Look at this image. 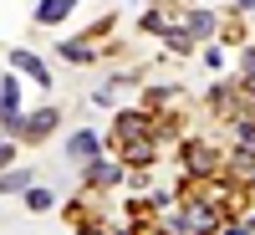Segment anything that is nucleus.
<instances>
[{"label": "nucleus", "mask_w": 255, "mask_h": 235, "mask_svg": "<svg viewBox=\"0 0 255 235\" xmlns=\"http://www.w3.org/2000/svg\"><path fill=\"white\" fill-rule=\"evenodd\" d=\"M209 225H215L209 205H184V210H179V220H174V230H209Z\"/></svg>", "instance_id": "nucleus-1"}, {"label": "nucleus", "mask_w": 255, "mask_h": 235, "mask_svg": "<svg viewBox=\"0 0 255 235\" xmlns=\"http://www.w3.org/2000/svg\"><path fill=\"white\" fill-rule=\"evenodd\" d=\"M51 128H56V108H41L31 118H20V133H26V138H46Z\"/></svg>", "instance_id": "nucleus-2"}, {"label": "nucleus", "mask_w": 255, "mask_h": 235, "mask_svg": "<svg viewBox=\"0 0 255 235\" xmlns=\"http://www.w3.org/2000/svg\"><path fill=\"white\" fill-rule=\"evenodd\" d=\"M77 10V0H41V5H36V20H41V26H56V20H67Z\"/></svg>", "instance_id": "nucleus-3"}, {"label": "nucleus", "mask_w": 255, "mask_h": 235, "mask_svg": "<svg viewBox=\"0 0 255 235\" xmlns=\"http://www.w3.org/2000/svg\"><path fill=\"white\" fill-rule=\"evenodd\" d=\"M97 148H102V138H97V133H77V138L67 143V154H72V159H92Z\"/></svg>", "instance_id": "nucleus-4"}, {"label": "nucleus", "mask_w": 255, "mask_h": 235, "mask_svg": "<svg viewBox=\"0 0 255 235\" xmlns=\"http://www.w3.org/2000/svg\"><path fill=\"white\" fill-rule=\"evenodd\" d=\"M10 61H15V67H20V72H26V77H36V82H41V87H46V82H51V77H46V67H41V61H36L31 51H15Z\"/></svg>", "instance_id": "nucleus-5"}, {"label": "nucleus", "mask_w": 255, "mask_h": 235, "mask_svg": "<svg viewBox=\"0 0 255 235\" xmlns=\"http://www.w3.org/2000/svg\"><path fill=\"white\" fill-rule=\"evenodd\" d=\"M87 179H92V184H118V164L92 159V164H87Z\"/></svg>", "instance_id": "nucleus-6"}, {"label": "nucleus", "mask_w": 255, "mask_h": 235, "mask_svg": "<svg viewBox=\"0 0 255 235\" xmlns=\"http://www.w3.org/2000/svg\"><path fill=\"white\" fill-rule=\"evenodd\" d=\"M61 56H67L72 67H87V61H92V46H87V41H72V46H61Z\"/></svg>", "instance_id": "nucleus-7"}, {"label": "nucleus", "mask_w": 255, "mask_h": 235, "mask_svg": "<svg viewBox=\"0 0 255 235\" xmlns=\"http://www.w3.org/2000/svg\"><path fill=\"white\" fill-rule=\"evenodd\" d=\"M138 128H143V113H123L118 118V138H138Z\"/></svg>", "instance_id": "nucleus-8"}, {"label": "nucleus", "mask_w": 255, "mask_h": 235, "mask_svg": "<svg viewBox=\"0 0 255 235\" xmlns=\"http://www.w3.org/2000/svg\"><path fill=\"white\" fill-rule=\"evenodd\" d=\"M31 184V174H26V169H15V174H5V179H0V189H26Z\"/></svg>", "instance_id": "nucleus-9"}, {"label": "nucleus", "mask_w": 255, "mask_h": 235, "mask_svg": "<svg viewBox=\"0 0 255 235\" xmlns=\"http://www.w3.org/2000/svg\"><path fill=\"white\" fill-rule=\"evenodd\" d=\"M209 31H215V20L199 10V15H194V26H189V36H209Z\"/></svg>", "instance_id": "nucleus-10"}, {"label": "nucleus", "mask_w": 255, "mask_h": 235, "mask_svg": "<svg viewBox=\"0 0 255 235\" xmlns=\"http://www.w3.org/2000/svg\"><path fill=\"white\" fill-rule=\"evenodd\" d=\"M5 159H10V143H5V138H0V164H5Z\"/></svg>", "instance_id": "nucleus-11"}, {"label": "nucleus", "mask_w": 255, "mask_h": 235, "mask_svg": "<svg viewBox=\"0 0 255 235\" xmlns=\"http://www.w3.org/2000/svg\"><path fill=\"white\" fill-rule=\"evenodd\" d=\"M245 230H255V215H250V220H245Z\"/></svg>", "instance_id": "nucleus-12"}, {"label": "nucleus", "mask_w": 255, "mask_h": 235, "mask_svg": "<svg viewBox=\"0 0 255 235\" xmlns=\"http://www.w3.org/2000/svg\"><path fill=\"white\" fill-rule=\"evenodd\" d=\"M245 5H255V0H245Z\"/></svg>", "instance_id": "nucleus-13"}]
</instances>
